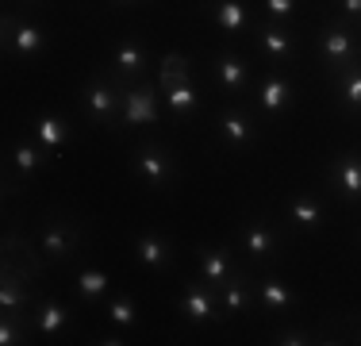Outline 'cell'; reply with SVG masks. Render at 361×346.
I'll return each mask as SVG.
<instances>
[{
    "instance_id": "cell-1",
    "label": "cell",
    "mask_w": 361,
    "mask_h": 346,
    "mask_svg": "<svg viewBox=\"0 0 361 346\" xmlns=\"http://www.w3.org/2000/svg\"><path fill=\"white\" fill-rule=\"evenodd\" d=\"M315 58L323 62L326 73H338V69L361 62V39H357V28L346 20H331L315 31Z\"/></svg>"
},
{
    "instance_id": "cell-2",
    "label": "cell",
    "mask_w": 361,
    "mask_h": 346,
    "mask_svg": "<svg viewBox=\"0 0 361 346\" xmlns=\"http://www.w3.org/2000/svg\"><path fill=\"white\" fill-rule=\"evenodd\" d=\"M131 173L142 181L146 189H154V193H166L169 185L177 181V158H173V150H169L166 143H154V138H146V143L135 146V154H131Z\"/></svg>"
},
{
    "instance_id": "cell-3",
    "label": "cell",
    "mask_w": 361,
    "mask_h": 346,
    "mask_svg": "<svg viewBox=\"0 0 361 346\" xmlns=\"http://www.w3.org/2000/svg\"><path fill=\"white\" fill-rule=\"evenodd\" d=\"M35 246H39L42 262H50V266L70 262L85 246V227L77 220H70V215H50V220H42Z\"/></svg>"
},
{
    "instance_id": "cell-4",
    "label": "cell",
    "mask_w": 361,
    "mask_h": 346,
    "mask_svg": "<svg viewBox=\"0 0 361 346\" xmlns=\"http://www.w3.org/2000/svg\"><path fill=\"white\" fill-rule=\"evenodd\" d=\"M119 108H123V85L111 73H92L81 85V112L89 124L111 127L119 119Z\"/></svg>"
},
{
    "instance_id": "cell-5",
    "label": "cell",
    "mask_w": 361,
    "mask_h": 346,
    "mask_svg": "<svg viewBox=\"0 0 361 346\" xmlns=\"http://www.w3.org/2000/svg\"><path fill=\"white\" fill-rule=\"evenodd\" d=\"M173 308H177V316L185 319V323H192V327H219V323H227V311L219 308V292H216V285H208L204 277H196V281H188L185 289L177 292V300H173Z\"/></svg>"
},
{
    "instance_id": "cell-6",
    "label": "cell",
    "mask_w": 361,
    "mask_h": 346,
    "mask_svg": "<svg viewBox=\"0 0 361 346\" xmlns=\"http://www.w3.org/2000/svg\"><path fill=\"white\" fill-rule=\"evenodd\" d=\"M150 66H154V54H150V47H146L142 39H135V35H127V39H119L116 47H111V66H108V73L116 77L119 85L146 81V73H150Z\"/></svg>"
},
{
    "instance_id": "cell-7",
    "label": "cell",
    "mask_w": 361,
    "mask_h": 346,
    "mask_svg": "<svg viewBox=\"0 0 361 346\" xmlns=\"http://www.w3.org/2000/svg\"><path fill=\"white\" fill-rule=\"evenodd\" d=\"M161 93L154 81H135L123 85V108H119V124L123 127H150L161 119Z\"/></svg>"
},
{
    "instance_id": "cell-8",
    "label": "cell",
    "mask_w": 361,
    "mask_h": 346,
    "mask_svg": "<svg viewBox=\"0 0 361 346\" xmlns=\"http://www.w3.org/2000/svg\"><path fill=\"white\" fill-rule=\"evenodd\" d=\"M0 39H4V54H20V58H35L47 47V35H42L39 23L12 12L0 16Z\"/></svg>"
},
{
    "instance_id": "cell-9",
    "label": "cell",
    "mask_w": 361,
    "mask_h": 346,
    "mask_svg": "<svg viewBox=\"0 0 361 346\" xmlns=\"http://www.w3.org/2000/svg\"><path fill=\"white\" fill-rule=\"evenodd\" d=\"M50 154L42 150L39 143H16L12 150H8V173H4V196H16L20 189H27V181L35 177L42 169V162H47Z\"/></svg>"
},
{
    "instance_id": "cell-10",
    "label": "cell",
    "mask_w": 361,
    "mask_h": 346,
    "mask_svg": "<svg viewBox=\"0 0 361 346\" xmlns=\"http://www.w3.org/2000/svg\"><path fill=\"white\" fill-rule=\"evenodd\" d=\"M216 131L219 138L231 146L235 154H246V150H254L257 146V124H254V116L246 108H238V104H227V108H219V116H216Z\"/></svg>"
},
{
    "instance_id": "cell-11",
    "label": "cell",
    "mask_w": 361,
    "mask_h": 346,
    "mask_svg": "<svg viewBox=\"0 0 361 346\" xmlns=\"http://www.w3.org/2000/svg\"><path fill=\"white\" fill-rule=\"evenodd\" d=\"M238 246H243V254L254 266H269L281 258V231L269 220H250L238 231Z\"/></svg>"
},
{
    "instance_id": "cell-12",
    "label": "cell",
    "mask_w": 361,
    "mask_h": 346,
    "mask_svg": "<svg viewBox=\"0 0 361 346\" xmlns=\"http://www.w3.org/2000/svg\"><path fill=\"white\" fill-rule=\"evenodd\" d=\"M326 185L342 204H361V150H342L326 166Z\"/></svg>"
},
{
    "instance_id": "cell-13",
    "label": "cell",
    "mask_w": 361,
    "mask_h": 346,
    "mask_svg": "<svg viewBox=\"0 0 361 346\" xmlns=\"http://www.w3.org/2000/svg\"><path fill=\"white\" fill-rule=\"evenodd\" d=\"M257 54L269 58V66H285L296 58V35H292V28H281V23H254L250 31Z\"/></svg>"
},
{
    "instance_id": "cell-14",
    "label": "cell",
    "mask_w": 361,
    "mask_h": 346,
    "mask_svg": "<svg viewBox=\"0 0 361 346\" xmlns=\"http://www.w3.org/2000/svg\"><path fill=\"white\" fill-rule=\"evenodd\" d=\"M285 220L300 231V235H315V231L326 227L331 212H326V204L315 193H292L285 201Z\"/></svg>"
},
{
    "instance_id": "cell-15",
    "label": "cell",
    "mask_w": 361,
    "mask_h": 346,
    "mask_svg": "<svg viewBox=\"0 0 361 346\" xmlns=\"http://www.w3.org/2000/svg\"><path fill=\"white\" fill-rule=\"evenodd\" d=\"M212 73H216V85L227 97H246L250 93V66H246V58L238 50L223 47L216 62H212Z\"/></svg>"
},
{
    "instance_id": "cell-16",
    "label": "cell",
    "mask_w": 361,
    "mask_h": 346,
    "mask_svg": "<svg viewBox=\"0 0 361 346\" xmlns=\"http://www.w3.org/2000/svg\"><path fill=\"white\" fill-rule=\"evenodd\" d=\"M31 327H35V335H42V339H62L73 327V308L54 300V297H39L31 304Z\"/></svg>"
},
{
    "instance_id": "cell-17",
    "label": "cell",
    "mask_w": 361,
    "mask_h": 346,
    "mask_svg": "<svg viewBox=\"0 0 361 346\" xmlns=\"http://www.w3.org/2000/svg\"><path fill=\"white\" fill-rule=\"evenodd\" d=\"M204 16H208L227 39H238V35L254 31V16H250V8H246V0H208V4H204Z\"/></svg>"
},
{
    "instance_id": "cell-18",
    "label": "cell",
    "mask_w": 361,
    "mask_h": 346,
    "mask_svg": "<svg viewBox=\"0 0 361 346\" xmlns=\"http://www.w3.org/2000/svg\"><path fill=\"white\" fill-rule=\"evenodd\" d=\"M292 97H296V85H292V77L281 66H273L269 73L257 81V93H254L257 108H262L265 116H281V112L292 104Z\"/></svg>"
},
{
    "instance_id": "cell-19",
    "label": "cell",
    "mask_w": 361,
    "mask_h": 346,
    "mask_svg": "<svg viewBox=\"0 0 361 346\" xmlns=\"http://www.w3.org/2000/svg\"><path fill=\"white\" fill-rule=\"evenodd\" d=\"M196 266H200V277L208 285H227L231 277H238L243 273V266L235 262V254H231L227 246H208V242H200L196 246Z\"/></svg>"
},
{
    "instance_id": "cell-20",
    "label": "cell",
    "mask_w": 361,
    "mask_h": 346,
    "mask_svg": "<svg viewBox=\"0 0 361 346\" xmlns=\"http://www.w3.org/2000/svg\"><path fill=\"white\" fill-rule=\"evenodd\" d=\"M35 250L39 246H31L27 235L8 231V235H4V270L27 277V281H39V277H42V262L35 258Z\"/></svg>"
},
{
    "instance_id": "cell-21",
    "label": "cell",
    "mask_w": 361,
    "mask_h": 346,
    "mask_svg": "<svg viewBox=\"0 0 361 346\" xmlns=\"http://www.w3.org/2000/svg\"><path fill=\"white\" fill-rule=\"evenodd\" d=\"M135 262L150 273H166L173 262V242L158 231H142V235H135Z\"/></svg>"
},
{
    "instance_id": "cell-22",
    "label": "cell",
    "mask_w": 361,
    "mask_h": 346,
    "mask_svg": "<svg viewBox=\"0 0 361 346\" xmlns=\"http://www.w3.org/2000/svg\"><path fill=\"white\" fill-rule=\"evenodd\" d=\"M219 308L227 311V319L231 316H246L254 304H257V292H254V273L250 270H243L238 277H231L227 285H219Z\"/></svg>"
},
{
    "instance_id": "cell-23",
    "label": "cell",
    "mask_w": 361,
    "mask_h": 346,
    "mask_svg": "<svg viewBox=\"0 0 361 346\" xmlns=\"http://www.w3.org/2000/svg\"><path fill=\"white\" fill-rule=\"evenodd\" d=\"M31 135H35V143L50 154V158H58V154L70 146V124H66V116H54V112H39V116L31 119Z\"/></svg>"
},
{
    "instance_id": "cell-24",
    "label": "cell",
    "mask_w": 361,
    "mask_h": 346,
    "mask_svg": "<svg viewBox=\"0 0 361 346\" xmlns=\"http://www.w3.org/2000/svg\"><path fill=\"white\" fill-rule=\"evenodd\" d=\"M254 292H257V304L265 311H273V316H285V311L296 308V289H292L288 281H281V277H273V273L254 277Z\"/></svg>"
},
{
    "instance_id": "cell-25",
    "label": "cell",
    "mask_w": 361,
    "mask_h": 346,
    "mask_svg": "<svg viewBox=\"0 0 361 346\" xmlns=\"http://www.w3.org/2000/svg\"><path fill=\"white\" fill-rule=\"evenodd\" d=\"M334 85V100H338L342 112H350V116H361V62L338 69V73L331 77Z\"/></svg>"
},
{
    "instance_id": "cell-26",
    "label": "cell",
    "mask_w": 361,
    "mask_h": 346,
    "mask_svg": "<svg viewBox=\"0 0 361 346\" xmlns=\"http://www.w3.org/2000/svg\"><path fill=\"white\" fill-rule=\"evenodd\" d=\"M35 289H31L27 277L20 273H8L0 277V311H31V304H35Z\"/></svg>"
},
{
    "instance_id": "cell-27",
    "label": "cell",
    "mask_w": 361,
    "mask_h": 346,
    "mask_svg": "<svg viewBox=\"0 0 361 346\" xmlns=\"http://www.w3.org/2000/svg\"><path fill=\"white\" fill-rule=\"evenodd\" d=\"M161 100H166V108L173 112L177 119L196 116V108H200V93H196L192 81H180V85H169V89H161Z\"/></svg>"
},
{
    "instance_id": "cell-28",
    "label": "cell",
    "mask_w": 361,
    "mask_h": 346,
    "mask_svg": "<svg viewBox=\"0 0 361 346\" xmlns=\"http://www.w3.org/2000/svg\"><path fill=\"white\" fill-rule=\"evenodd\" d=\"M31 311H0V346L31 342Z\"/></svg>"
},
{
    "instance_id": "cell-29",
    "label": "cell",
    "mask_w": 361,
    "mask_h": 346,
    "mask_svg": "<svg viewBox=\"0 0 361 346\" xmlns=\"http://www.w3.org/2000/svg\"><path fill=\"white\" fill-rule=\"evenodd\" d=\"M73 289H77V297H81L85 304H97V300L108 292V273H104V270H92V266H85V270L77 273Z\"/></svg>"
},
{
    "instance_id": "cell-30",
    "label": "cell",
    "mask_w": 361,
    "mask_h": 346,
    "mask_svg": "<svg viewBox=\"0 0 361 346\" xmlns=\"http://www.w3.org/2000/svg\"><path fill=\"white\" fill-rule=\"evenodd\" d=\"M180 81H192L188 58L185 54H166L161 58V69H158V89H169V85H180Z\"/></svg>"
},
{
    "instance_id": "cell-31",
    "label": "cell",
    "mask_w": 361,
    "mask_h": 346,
    "mask_svg": "<svg viewBox=\"0 0 361 346\" xmlns=\"http://www.w3.org/2000/svg\"><path fill=\"white\" fill-rule=\"evenodd\" d=\"M135 319H139L135 300L127 297V292H116V297L108 300V323L116 327V331H127V327H135Z\"/></svg>"
},
{
    "instance_id": "cell-32",
    "label": "cell",
    "mask_w": 361,
    "mask_h": 346,
    "mask_svg": "<svg viewBox=\"0 0 361 346\" xmlns=\"http://www.w3.org/2000/svg\"><path fill=\"white\" fill-rule=\"evenodd\" d=\"M273 346H312V342H326V339H315L312 331H304V327H281V331H273Z\"/></svg>"
},
{
    "instance_id": "cell-33",
    "label": "cell",
    "mask_w": 361,
    "mask_h": 346,
    "mask_svg": "<svg viewBox=\"0 0 361 346\" xmlns=\"http://www.w3.org/2000/svg\"><path fill=\"white\" fill-rule=\"evenodd\" d=\"M262 12H265V23L288 28V20L296 16V0H262Z\"/></svg>"
},
{
    "instance_id": "cell-34",
    "label": "cell",
    "mask_w": 361,
    "mask_h": 346,
    "mask_svg": "<svg viewBox=\"0 0 361 346\" xmlns=\"http://www.w3.org/2000/svg\"><path fill=\"white\" fill-rule=\"evenodd\" d=\"M334 8H338V20L361 28V0H334Z\"/></svg>"
},
{
    "instance_id": "cell-35",
    "label": "cell",
    "mask_w": 361,
    "mask_h": 346,
    "mask_svg": "<svg viewBox=\"0 0 361 346\" xmlns=\"http://www.w3.org/2000/svg\"><path fill=\"white\" fill-rule=\"evenodd\" d=\"M92 342H100V346H123L127 339H116V335H104V339H92Z\"/></svg>"
},
{
    "instance_id": "cell-36",
    "label": "cell",
    "mask_w": 361,
    "mask_h": 346,
    "mask_svg": "<svg viewBox=\"0 0 361 346\" xmlns=\"http://www.w3.org/2000/svg\"><path fill=\"white\" fill-rule=\"evenodd\" d=\"M12 4H20V8H35L39 0H12Z\"/></svg>"
},
{
    "instance_id": "cell-37",
    "label": "cell",
    "mask_w": 361,
    "mask_h": 346,
    "mask_svg": "<svg viewBox=\"0 0 361 346\" xmlns=\"http://www.w3.org/2000/svg\"><path fill=\"white\" fill-rule=\"evenodd\" d=\"M111 4H135V0H111Z\"/></svg>"
},
{
    "instance_id": "cell-38",
    "label": "cell",
    "mask_w": 361,
    "mask_h": 346,
    "mask_svg": "<svg viewBox=\"0 0 361 346\" xmlns=\"http://www.w3.org/2000/svg\"><path fill=\"white\" fill-rule=\"evenodd\" d=\"M354 342H361V327H357V331H354Z\"/></svg>"
}]
</instances>
